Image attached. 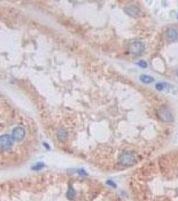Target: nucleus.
Instances as JSON below:
<instances>
[{"instance_id":"nucleus-14","label":"nucleus","mask_w":178,"mask_h":201,"mask_svg":"<svg viewBox=\"0 0 178 201\" xmlns=\"http://www.w3.org/2000/svg\"><path fill=\"white\" fill-rule=\"evenodd\" d=\"M43 166H44L43 164H40V163H38V164H37L36 165V166H33V170H40V169L42 168L43 167Z\"/></svg>"},{"instance_id":"nucleus-7","label":"nucleus","mask_w":178,"mask_h":201,"mask_svg":"<svg viewBox=\"0 0 178 201\" xmlns=\"http://www.w3.org/2000/svg\"><path fill=\"white\" fill-rule=\"evenodd\" d=\"M167 38L171 42L178 41V30L175 28H169L167 32Z\"/></svg>"},{"instance_id":"nucleus-10","label":"nucleus","mask_w":178,"mask_h":201,"mask_svg":"<svg viewBox=\"0 0 178 201\" xmlns=\"http://www.w3.org/2000/svg\"><path fill=\"white\" fill-rule=\"evenodd\" d=\"M66 194H67V197H68L70 200H73V198L75 197L76 192L73 186H70L68 187V191H67Z\"/></svg>"},{"instance_id":"nucleus-1","label":"nucleus","mask_w":178,"mask_h":201,"mask_svg":"<svg viewBox=\"0 0 178 201\" xmlns=\"http://www.w3.org/2000/svg\"><path fill=\"white\" fill-rule=\"evenodd\" d=\"M13 145V139L9 135H4L0 137V149L6 151Z\"/></svg>"},{"instance_id":"nucleus-2","label":"nucleus","mask_w":178,"mask_h":201,"mask_svg":"<svg viewBox=\"0 0 178 201\" xmlns=\"http://www.w3.org/2000/svg\"><path fill=\"white\" fill-rule=\"evenodd\" d=\"M145 46L140 41H135L131 44L129 47V52L134 55H140L143 52Z\"/></svg>"},{"instance_id":"nucleus-17","label":"nucleus","mask_w":178,"mask_h":201,"mask_svg":"<svg viewBox=\"0 0 178 201\" xmlns=\"http://www.w3.org/2000/svg\"><path fill=\"white\" fill-rule=\"evenodd\" d=\"M177 19H178V14H177Z\"/></svg>"},{"instance_id":"nucleus-16","label":"nucleus","mask_w":178,"mask_h":201,"mask_svg":"<svg viewBox=\"0 0 178 201\" xmlns=\"http://www.w3.org/2000/svg\"><path fill=\"white\" fill-rule=\"evenodd\" d=\"M177 76H178V71H177Z\"/></svg>"},{"instance_id":"nucleus-4","label":"nucleus","mask_w":178,"mask_h":201,"mask_svg":"<svg viewBox=\"0 0 178 201\" xmlns=\"http://www.w3.org/2000/svg\"><path fill=\"white\" fill-rule=\"evenodd\" d=\"M119 162L123 166H131L135 163V157L130 153H124L121 155Z\"/></svg>"},{"instance_id":"nucleus-3","label":"nucleus","mask_w":178,"mask_h":201,"mask_svg":"<svg viewBox=\"0 0 178 201\" xmlns=\"http://www.w3.org/2000/svg\"><path fill=\"white\" fill-rule=\"evenodd\" d=\"M158 116L160 119L164 122H170L173 119L172 113L167 107L161 108L158 111Z\"/></svg>"},{"instance_id":"nucleus-8","label":"nucleus","mask_w":178,"mask_h":201,"mask_svg":"<svg viewBox=\"0 0 178 201\" xmlns=\"http://www.w3.org/2000/svg\"><path fill=\"white\" fill-rule=\"evenodd\" d=\"M57 136H58V139L62 142H64L67 139V136H68V134H67V132L64 130H60L58 131L57 133Z\"/></svg>"},{"instance_id":"nucleus-15","label":"nucleus","mask_w":178,"mask_h":201,"mask_svg":"<svg viewBox=\"0 0 178 201\" xmlns=\"http://www.w3.org/2000/svg\"><path fill=\"white\" fill-rule=\"evenodd\" d=\"M78 173L80 175H81V176H87L86 172H85V170L83 169H80L78 170Z\"/></svg>"},{"instance_id":"nucleus-9","label":"nucleus","mask_w":178,"mask_h":201,"mask_svg":"<svg viewBox=\"0 0 178 201\" xmlns=\"http://www.w3.org/2000/svg\"><path fill=\"white\" fill-rule=\"evenodd\" d=\"M140 80L143 82V83H151V82H153L154 81L153 78L151 76L149 75H145V74H142V75L140 76Z\"/></svg>"},{"instance_id":"nucleus-6","label":"nucleus","mask_w":178,"mask_h":201,"mask_svg":"<svg viewBox=\"0 0 178 201\" xmlns=\"http://www.w3.org/2000/svg\"><path fill=\"white\" fill-rule=\"evenodd\" d=\"M125 12L129 15L133 17H137L139 14V9L138 7L135 6H133V5H131V6L125 7Z\"/></svg>"},{"instance_id":"nucleus-5","label":"nucleus","mask_w":178,"mask_h":201,"mask_svg":"<svg viewBox=\"0 0 178 201\" xmlns=\"http://www.w3.org/2000/svg\"><path fill=\"white\" fill-rule=\"evenodd\" d=\"M25 136V130L22 127L15 128L12 132V138L15 141H21L24 139Z\"/></svg>"},{"instance_id":"nucleus-13","label":"nucleus","mask_w":178,"mask_h":201,"mask_svg":"<svg viewBox=\"0 0 178 201\" xmlns=\"http://www.w3.org/2000/svg\"><path fill=\"white\" fill-rule=\"evenodd\" d=\"M107 184L108 185H109L110 186L113 187V188H116V187H117V184H116L113 181V180H107Z\"/></svg>"},{"instance_id":"nucleus-12","label":"nucleus","mask_w":178,"mask_h":201,"mask_svg":"<svg viewBox=\"0 0 178 201\" xmlns=\"http://www.w3.org/2000/svg\"><path fill=\"white\" fill-rule=\"evenodd\" d=\"M137 64L139 66H141L143 68H147V63L145 60H140Z\"/></svg>"},{"instance_id":"nucleus-11","label":"nucleus","mask_w":178,"mask_h":201,"mask_svg":"<svg viewBox=\"0 0 178 201\" xmlns=\"http://www.w3.org/2000/svg\"><path fill=\"white\" fill-rule=\"evenodd\" d=\"M167 87V84L165 83V82H158V83L156 84L155 87L157 90L159 91H162L163 89L166 88Z\"/></svg>"}]
</instances>
